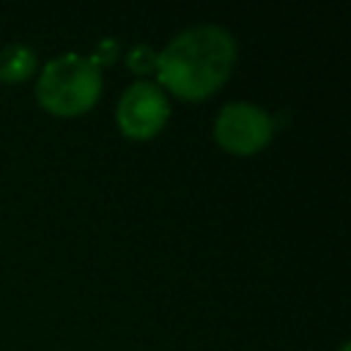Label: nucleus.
Masks as SVG:
<instances>
[{
    "label": "nucleus",
    "instance_id": "obj_4",
    "mask_svg": "<svg viewBox=\"0 0 351 351\" xmlns=\"http://www.w3.org/2000/svg\"><path fill=\"white\" fill-rule=\"evenodd\" d=\"M115 121L123 137L151 140L170 121V99L154 82H134L121 93L115 107Z\"/></svg>",
    "mask_w": 351,
    "mask_h": 351
},
{
    "label": "nucleus",
    "instance_id": "obj_1",
    "mask_svg": "<svg viewBox=\"0 0 351 351\" xmlns=\"http://www.w3.org/2000/svg\"><path fill=\"white\" fill-rule=\"evenodd\" d=\"M233 63V36L219 25H195L156 52L159 88L184 101H203L228 82Z\"/></svg>",
    "mask_w": 351,
    "mask_h": 351
},
{
    "label": "nucleus",
    "instance_id": "obj_2",
    "mask_svg": "<svg viewBox=\"0 0 351 351\" xmlns=\"http://www.w3.org/2000/svg\"><path fill=\"white\" fill-rule=\"evenodd\" d=\"M101 96V69L85 55L52 58L36 82L38 104L58 118H77L96 107Z\"/></svg>",
    "mask_w": 351,
    "mask_h": 351
},
{
    "label": "nucleus",
    "instance_id": "obj_7",
    "mask_svg": "<svg viewBox=\"0 0 351 351\" xmlns=\"http://www.w3.org/2000/svg\"><path fill=\"white\" fill-rule=\"evenodd\" d=\"M115 58H118V41H112V38H104V41H99V47L93 49V55H90V60L101 69V66H110V63H115Z\"/></svg>",
    "mask_w": 351,
    "mask_h": 351
},
{
    "label": "nucleus",
    "instance_id": "obj_6",
    "mask_svg": "<svg viewBox=\"0 0 351 351\" xmlns=\"http://www.w3.org/2000/svg\"><path fill=\"white\" fill-rule=\"evenodd\" d=\"M126 66H129V71H134V74H154L156 71V52L148 47V44H137V47H132L129 49V55H126Z\"/></svg>",
    "mask_w": 351,
    "mask_h": 351
},
{
    "label": "nucleus",
    "instance_id": "obj_8",
    "mask_svg": "<svg viewBox=\"0 0 351 351\" xmlns=\"http://www.w3.org/2000/svg\"><path fill=\"white\" fill-rule=\"evenodd\" d=\"M340 351H348V343H346V346H343V348H340Z\"/></svg>",
    "mask_w": 351,
    "mask_h": 351
},
{
    "label": "nucleus",
    "instance_id": "obj_3",
    "mask_svg": "<svg viewBox=\"0 0 351 351\" xmlns=\"http://www.w3.org/2000/svg\"><path fill=\"white\" fill-rule=\"evenodd\" d=\"M274 137L271 115L250 101H230L219 110L214 121V140L222 151L233 156H252L266 148Z\"/></svg>",
    "mask_w": 351,
    "mask_h": 351
},
{
    "label": "nucleus",
    "instance_id": "obj_5",
    "mask_svg": "<svg viewBox=\"0 0 351 351\" xmlns=\"http://www.w3.org/2000/svg\"><path fill=\"white\" fill-rule=\"evenodd\" d=\"M36 69H38V58L30 47L8 44L5 49H0V82L3 85H16V82L30 80Z\"/></svg>",
    "mask_w": 351,
    "mask_h": 351
}]
</instances>
